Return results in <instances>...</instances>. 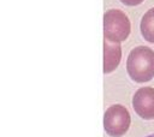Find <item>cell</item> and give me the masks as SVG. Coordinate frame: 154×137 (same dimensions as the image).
Returning a JSON list of instances; mask_svg holds the SVG:
<instances>
[{
	"label": "cell",
	"mask_w": 154,
	"mask_h": 137,
	"mask_svg": "<svg viewBox=\"0 0 154 137\" xmlns=\"http://www.w3.org/2000/svg\"><path fill=\"white\" fill-rule=\"evenodd\" d=\"M120 1L126 6H136V5L142 4L144 0H120Z\"/></svg>",
	"instance_id": "cell-7"
},
{
	"label": "cell",
	"mask_w": 154,
	"mask_h": 137,
	"mask_svg": "<svg viewBox=\"0 0 154 137\" xmlns=\"http://www.w3.org/2000/svg\"><path fill=\"white\" fill-rule=\"evenodd\" d=\"M146 137H154V135H149V136H146Z\"/></svg>",
	"instance_id": "cell-8"
},
{
	"label": "cell",
	"mask_w": 154,
	"mask_h": 137,
	"mask_svg": "<svg viewBox=\"0 0 154 137\" xmlns=\"http://www.w3.org/2000/svg\"><path fill=\"white\" fill-rule=\"evenodd\" d=\"M122 58V48L119 43H113L107 40L103 42V73L113 72Z\"/></svg>",
	"instance_id": "cell-5"
},
{
	"label": "cell",
	"mask_w": 154,
	"mask_h": 137,
	"mask_svg": "<svg viewBox=\"0 0 154 137\" xmlns=\"http://www.w3.org/2000/svg\"><path fill=\"white\" fill-rule=\"evenodd\" d=\"M132 107L142 119H154V88H140L132 97Z\"/></svg>",
	"instance_id": "cell-4"
},
{
	"label": "cell",
	"mask_w": 154,
	"mask_h": 137,
	"mask_svg": "<svg viewBox=\"0 0 154 137\" xmlns=\"http://www.w3.org/2000/svg\"><path fill=\"white\" fill-rule=\"evenodd\" d=\"M130 113L122 105H113L108 107L105 112L103 127L111 137L124 136L130 127Z\"/></svg>",
	"instance_id": "cell-3"
},
{
	"label": "cell",
	"mask_w": 154,
	"mask_h": 137,
	"mask_svg": "<svg viewBox=\"0 0 154 137\" xmlns=\"http://www.w3.org/2000/svg\"><path fill=\"white\" fill-rule=\"evenodd\" d=\"M126 70L130 78L137 83H144L154 77V52L144 46L134 48L126 60Z\"/></svg>",
	"instance_id": "cell-1"
},
{
	"label": "cell",
	"mask_w": 154,
	"mask_h": 137,
	"mask_svg": "<svg viewBox=\"0 0 154 137\" xmlns=\"http://www.w3.org/2000/svg\"><path fill=\"white\" fill-rule=\"evenodd\" d=\"M131 25L128 16L120 10H108L103 14V36L105 40L120 43L130 35Z\"/></svg>",
	"instance_id": "cell-2"
},
{
	"label": "cell",
	"mask_w": 154,
	"mask_h": 137,
	"mask_svg": "<svg viewBox=\"0 0 154 137\" xmlns=\"http://www.w3.org/2000/svg\"><path fill=\"white\" fill-rule=\"evenodd\" d=\"M140 28L143 38L150 43H154V7L144 13L141 19Z\"/></svg>",
	"instance_id": "cell-6"
}]
</instances>
